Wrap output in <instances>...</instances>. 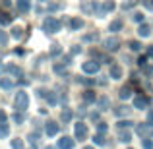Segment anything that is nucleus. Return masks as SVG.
I'll list each match as a JSON object with an SVG mask.
<instances>
[{
    "label": "nucleus",
    "instance_id": "obj_8",
    "mask_svg": "<svg viewBox=\"0 0 153 149\" xmlns=\"http://www.w3.org/2000/svg\"><path fill=\"white\" fill-rule=\"evenodd\" d=\"M45 132H47V136H56V134H58V124L52 122V120H49L47 126H45Z\"/></svg>",
    "mask_w": 153,
    "mask_h": 149
},
{
    "label": "nucleus",
    "instance_id": "obj_12",
    "mask_svg": "<svg viewBox=\"0 0 153 149\" xmlns=\"http://www.w3.org/2000/svg\"><path fill=\"white\" fill-rule=\"evenodd\" d=\"M120 99H122V101H126V99H130L132 97V87L130 85H126V87H122V89H120Z\"/></svg>",
    "mask_w": 153,
    "mask_h": 149
},
{
    "label": "nucleus",
    "instance_id": "obj_16",
    "mask_svg": "<svg viewBox=\"0 0 153 149\" xmlns=\"http://www.w3.org/2000/svg\"><path fill=\"white\" fill-rule=\"evenodd\" d=\"M136 132H138L140 136H146L147 132H149V124H140V126L136 128Z\"/></svg>",
    "mask_w": 153,
    "mask_h": 149
},
{
    "label": "nucleus",
    "instance_id": "obj_25",
    "mask_svg": "<svg viewBox=\"0 0 153 149\" xmlns=\"http://www.w3.org/2000/svg\"><path fill=\"white\" fill-rule=\"evenodd\" d=\"M70 25H72V29H79V27H82L83 23H82V19L74 18V19H72V21H70Z\"/></svg>",
    "mask_w": 153,
    "mask_h": 149
},
{
    "label": "nucleus",
    "instance_id": "obj_24",
    "mask_svg": "<svg viewBox=\"0 0 153 149\" xmlns=\"http://www.w3.org/2000/svg\"><path fill=\"white\" fill-rule=\"evenodd\" d=\"M12 35H14L16 39H22L23 37V29L22 27H14V29H12Z\"/></svg>",
    "mask_w": 153,
    "mask_h": 149
},
{
    "label": "nucleus",
    "instance_id": "obj_37",
    "mask_svg": "<svg viewBox=\"0 0 153 149\" xmlns=\"http://www.w3.org/2000/svg\"><path fill=\"white\" fill-rule=\"evenodd\" d=\"M6 120H8L6 112H2V110H0V124H6Z\"/></svg>",
    "mask_w": 153,
    "mask_h": 149
},
{
    "label": "nucleus",
    "instance_id": "obj_45",
    "mask_svg": "<svg viewBox=\"0 0 153 149\" xmlns=\"http://www.w3.org/2000/svg\"><path fill=\"white\" fill-rule=\"evenodd\" d=\"M47 149H54V147H47Z\"/></svg>",
    "mask_w": 153,
    "mask_h": 149
},
{
    "label": "nucleus",
    "instance_id": "obj_27",
    "mask_svg": "<svg viewBox=\"0 0 153 149\" xmlns=\"http://www.w3.org/2000/svg\"><path fill=\"white\" fill-rule=\"evenodd\" d=\"M78 83H83V85H95V79H85V78H78Z\"/></svg>",
    "mask_w": 153,
    "mask_h": 149
},
{
    "label": "nucleus",
    "instance_id": "obj_46",
    "mask_svg": "<svg viewBox=\"0 0 153 149\" xmlns=\"http://www.w3.org/2000/svg\"><path fill=\"white\" fill-rule=\"evenodd\" d=\"M130 149H132V147H130Z\"/></svg>",
    "mask_w": 153,
    "mask_h": 149
},
{
    "label": "nucleus",
    "instance_id": "obj_19",
    "mask_svg": "<svg viewBox=\"0 0 153 149\" xmlns=\"http://www.w3.org/2000/svg\"><path fill=\"white\" fill-rule=\"evenodd\" d=\"M132 108H128V107H118V108H114V114L116 116H124V114H128Z\"/></svg>",
    "mask_w": 153,
    "mask_h": 149
},
{
    "label": "nucleus",
    "instance_id": "obj_28",
    "mask_svg": "<svg viewBox=\"0 0 153 149\" xmlns=\"http://www.w3.org/2000/svg\"><path fill=\"white\" fill-rule=\"evenodd\" d=\"M120 27H122V21H120V19H116V21L111 23V31H118Z\"/></svg>",
    "mask_w": 153,
    "mask_h": 149
},
{
    "label": "nucleus",
    "instance_id": "obj_18",
    "mask_svg": "<svg viewBox=\"0 0 153 149\" xmlns=\"http://www.w3.org/2000/svg\"><path fill=\"white\" fill-rule=\"evenodd\" d=\"M108 107H111V103H108V97H101V99H99V108H101V110H107Z\"/></svg>",
    "mask_w": 153,
    "mask_h": 149
},
{
    "label": "nucleus",
    "instance_id": "obj_22",
    "mask_svg": "<svg viewBox=\"0 0 153 149\" xmlns=\"http://www.w3.org/2000/svg\"><path fill=\"white\" fill-rule=\"evenodd\" d=\"M93 142L97 143V145H105V134H95V138H93Z\"/></svg>",
    "mask_w": 153,
    "mask_h": 149
},
{
    "label": "nucleus",
    "instance_id": "obj_21",
    "mask_svg": "<svg viewBox=\"0 0 153 149\" xmlns=\"http://www.w3.org/2000/svg\"><path fill=\"white\" fill-rule=\"evenodd\" d=\"M8 134H10L8 124H0V138H8Z\"/></svg>",
    "mask_w": 153,
    "mask_h": 149
},
{
    "label": "nucleus",
    "instance_id": "obj_1",
    "mask_svg": "<svg viewBox=\"0 0 153 149\" xmlns=\"http://www.w3.org/2000/svg\"><path fill=\"white\" fill-rule=\"evenodd\" d=\"M16 108H18V110H25L27 107H29V95L25 93V91H18V95H16Z\"/></svg>",
    "mask_w": 153,
    "mask_h": 149
},
{
    "label": "nucleus",
    "instance_id": "obj_13",
    "mask_svg": "<svg viewBox=\"0 0 153 149\" xmlns=\"http://www.w3.org/2000/svg\"><path fill=\"white\" fill-rule=\"evenodd\" d=\"M0 87H4V89H12V87H14V79L2 78V76H0Z\"/></svg>",
    "mask_w": 153,
    "mask_h": 149
},
{
    "label": "nucleus",
    "instance_id": "obj_38",
    "mask_svg": "<svg viewBox=\"0 0 153 149\" xmlns=\"http://www.w3.org/2000/svg\"><path fill=\"white\" fill-rule=\"evenodd\" d=\"M54 72H56V74H62V72H64V66H62V64H56V66H54Z\"/></svg>",
    "mask_w": 153,
    "mask_h": 149
},
{
    "label": "nucleus",
    "instance_id": "obj_34",
    "mask_svg": "<svg viewBox=\"0 0 153 149\" xmlns=\"http://www.w3.org/2000/svg\"><path fill=\"white\" fill-rule=\"evenodd\" d=\"M130 49H132V50H140V49H142V45H140L138 41H132V43H130Z\"/></svg>",
    "mask_w": 153,
    "mask_h": 149
},
{
    "label": "nucleus",
    "instance_id": "obj_42",
    "mask_svg": "<svg viewBox=\"0 0 153 149\" xmlns=\"http://www.w3.org/2000/svg\"><path fill=\"white\" fill-rule=\"evenodd\" d=\"M147 124H153V110L147 114Z\"/></svg>",
    "mask_w": 153,
    "mask_h": 149
},
{
    "label": "nucleus",
    "instance_id": "obj_43",
    "mask_svg": "<svg viewBox=\"0 0 153 149\" xmlns=\"http://www.w3.org/2000/svg\"><path fill=\"white\" fill-rule=\"evenodd\" d=\"M147 56H153V47H149V49H147Z\"/></svg>",
    "mask_w": 153,
    "mask_h": 149
},
{
    "label": "nucleus",
    "instance_id": "obj_2",
    "mask_svg": "<svg viewBox=\"0 0 153 149\" xmlns=\"http://www.w3.org/2000/svg\"><path fill=\"white\" fill-rule=\"evenodd\" d=\"M43 27H45L49 33H56V31H60V21H58V19H54V18H47Z\"/></svg>",
    "mask_w": 153,
    "mask_h": 149
},
{
    "label": "nucleus",
    "instance_id": "obj_29",
    "mask_svg": "<svg viewBox=\"0 0 153 149\" xmlns=\"http://www.w3.org/2000/svg\"><path fill=\"white\" fill-rule=\"evenodd\" d=\"M142 147L143 149H153V142H151V139H143V142H142Z\"/></svg>",
    "mask_w": 153,
    "mask_h": 149
},
{
    "label": "nucleus",
    "instance_id": "obj_15",
    "mask_svg": "<svg viewBox=\"0 0 153 149\" xmlns=\"http://www.w3.org/2000/svg\"><path fill=\"white\" fill-rule=\"evenodd\" d=\"M18 10L19 12H27L29 10V0H18Z\"/></svg>",
    "mask_w": 153,
    "mask_h": 149
},
{
    "label": "nucleus",
    "instance_id": "obj_26",
    "mask_svg": "<svg viewBox=\"0 0 153 149\" xmlns=\"http://www.w3.org/2000/svg\"><path fill=\"white\" fill-rule=\"evenodd\" d=\"M12 149H23V142L22 139H14V142H12Z\"/></svg>",
    "mask_w": 153,
    "mask_h": 149
},
{
    "label": "nucleus",
    "instance_id": "obj_31",
    "mask_svg": "<svg viewBox=\"0 0 153 149\" xmlns=\"http://www.w3.org/2000/svg\"><path fill=\"white\" fill-rule=\"evenodd\" d=\"M130 126H132L130 120H120L118 122V128H130Z\"/></svg>",
    "mask_w": 153,
    "mask_h": 149
},
{
    "label": "nucleus",
    "instance_id": "obj_23",
    "mask_svg": "<svg viewBox=\"0 0 153 149\" xmlns=\"http://www.w3.org/2000/svg\"><path fill=\"white\" fill-rule=\"evenodd\" d=\"M62 120H64V122H70V120H72V110H70V108H64V110H62Z\"/></svg>",
    "mask_w": 153,
    "mask_h": 149
},
{
    "label": "nucleus",
    "instance_id": "obj_35",
    "mask_svg": "<svg viewBox=\"0 0 153 149\" xmlns=\"http://www.w3.org/2000/svg\"><path fill=\"white\" fill-rule=\"evenodd\" d=\"M143 74L151 78V76H153V68H151V66H143Z\"/></svg>",
    "mask_w": 153,
    "mask_h": 149
},
{
    "label": "nucleus",
    "instance_id": "obj_33",
    "mask_svg": "<svg viewBox=\"0 0 153 149\" xmlns=\"http://www.w3.org/2000/svg\"><path fill=\"white\" fill-rule=\"evenodd\" d=\"M6 43H8V35L4 31H0V45H6Z\"/></svg>",
    "mask_w": 153,
    "mask_h": 149
},
{
    "label": "nucleus",
    "instance_id": "obj_9",
    "mask_svg": "<svg viewBox=\"0 0 153 149\" xmlns=\"http://www.w3.org/2000/svg\"><path fill=\"white\" fill-rule=\"evenodd\" d=\"M111 78L112 79H120V78H122V68L116 66V64H112V66H111Z\"/></svg>",
    "mask_w": 153,
    "mask_h": 149
},
{
    "label": "nucleus",
    "instance_id": "obj_36",
    "mask_svg": "<svg viewBox=\"0 0 153 149\" xmlns=\"http://www.w3.org/2000/svg\"><path fill=\"white\" fill-rule=\"evenodd\" d=\"M138 64H140V66H146V64H147V58H146V56H140V58H138Z\"/></svg>",
    "mask_w": 153,
    "mask_h": 149
},
{
    "label": "nucleus",
    "instance_id": "obj_17",
    "mask_svg": "<svg viewBox=\"0 0 153 149\" xmlns=\"http://www.w3.org/2000/svg\"><path fill=\"white\" fill-rule=\"evenodd\" d=\"M12 118H14V122H16V124H22L23 120H25V116H23V112H22V110H19V112L16 110V112H14V116H12Z\"/></svg>",
    "mask_w": 153,
    "mask_h": 149
},
{
    "label": "nucleus",
    "instance_id": "obj_39",
    "mask_svg": "<svg viewBox=\"0 0 153 149\" xmlns=\"http://www.w3.org/2000/svg\"><path fill=\"white\" fill-rule=\"evenodd\" d=\"M0 21H2V23H10V21H12V18H10V16H6V14H4L2 18H0Z\"/></svg>",
    "mask_w": 153,
    "mask_h": 149
},
{
    "label": "nucleus",
    "instance_id": "obj_40",
    "mask_svg": "<svg viewBox=\"0 0 153 149\" xmlns=\"http://www.w3.org/2000/svg\"><path fill=\"white\" fill-rule=\"evenodd\" d=\"M112 8H114V2H107V4H105V10H112Z\"/></svg>",
    "mask_w": 153,
    "mask_h": 149
},
{
    "label": "nucleus",
    "instance_id": "obj_30",
    "mask_svg": "<svg viewBox=\"0 0 153 149\" xmlns=\"http://www.w3.org/2000/svg\"><path fill=\"white\" fill-rule=\"evenodd\" d=\"M8 70H10L14 76H22V70H19V68H16V66H8Z\"/></svg>",
    "mask_w": 153,
    "mask_h": 149
},
{
    "label": "nucleus",
    "instance_id": "obj_3",
    "mask_svg": "<svg viewBox=\"0 0 153 149\" xmlns=\"http://www.w3.org/2000/svg\"><path fill=\"white\" fill-rule=\"evenodd\" d=\"M74 134H76V138H78V139H85L87 138V126L83 122H78V124H76V128H74Z\"/></svg>",
    "mask_w": 153,
    "mask_h": 149
},
{
    "label": "nucleus",
    "instance_id": "obj_41",
    "mask_svg": "<svg viewBox=\"0 0 153 149\" xmlns=\"http://www.w3.org/2000/svg\"><path fill=\"white\" fill-rule=\"evenodd\" d=\"M134 19L136 21H143V16L142 14H134Z\"/></svg>",
    "mask_w": 153,
    "mask_h": 149
},
{
    "label": "nucleus",
    "instance_id": "obj_11",
    "mask_svg": "<svg viewBox=\"0 0 153 149\" xmlns=\"http://www.w3.org/2000/svg\"><path fill=\"white\" fill-rule=\"evenodd\" d=\"M82 97H83V103H95V99H97L95 97V91H91V89H87Z\"/></svg>",
    "mask_w": 153,
    "mask_h": 149
},
{
    "label": "nucleus",
    "instance_id": "obj_14",
    "mask_svg": "<svg viewBox=\"0 0 153 149\" xmlns=\"http://www.w3.org/2000/svg\"><path fill=\"white\" fill-rule=\"evenodd\" d=\"M138 33H140V37H149V35H151V27L146 25V23H142L140 29H138Z\"/></svg>",
    "mask_w": 153,
    "mask_h": 149
},
{
    "label": "nucleus",
    "instance_id": "obj_7",
    "mask_svg": "<svg viewBox=\"0 0 153 149\" xmlns=\"http://www.w3.org/2000/svg\"><path fill=\"white\" fill-rule=\"evenodd\" d=\"M118 47H120V41L116 37H108L105 41V49L107 50H118Z\"/></svg>",
    "mask_w": 153,
    "mask_h": 149
},
{
    "label": "nucleus",
    "instance_id": "obj_20",
    "mask_svg": "<svg viewBox=\"0 0 153 149\" xmlns=\"http://www.w3.org/2000/svg\"><path fill=\"white\" fill-rule=\"evenodd\" d=\"M120 142L130 143L132 142V134H130V132H120Z\"/></svg>",
    "mask_w": 153,
    "mask_h": 149
},
{
    "label": "nucleus",
    "instance_id": "obj_5",
    "mask_svg": "<svg viewBox=\"0 0 153 149\" xmlns=\"http://www.w3.org/2000/svg\"><path fill=\"white\" fill-rule=\"evenodd\" d=\"M147 105H149V99L146 97V95H138V97L134 99V108H147Z\"/></svg>",
    "mask_w": 153,
    "mask_h": 149
},
{
    "label": "nucleus",
    "instance_id": "obj_10",
    "mask_svg": "<svg viewBox=\"0 0 153 149\" xmlns=\"http://www.w3.org/2000/svg\"><path fill=\"white\" fill-rule=\"evenodd\" d=\"M39 93L45 95V99L49 101V105H56V101H58V99H56V95H54V91H49V93H47V91H39Z\"/></svg>",
    "mask_w": 153,
    "mask_h": 149
},
{
    "label": "nucleus",
    "instance_id": "obj_44",
    "mask_svg": "<svg viewBox=\"0 0 153 149\" xmlns=\"http://www.w3.org/2000/svg\"><path fill=\"white\" fill-rule=\"evenodd\" d=\"M83 149H95V147H83Z\"/></svg>",
    "mask_w": 153,
    "mask_h": 149
},
{
    "label": "nucleus",
    "instance_id": "obj_6",
    "mask_svg": "<svg viewBox=\"0 0 153 149\" xmlns=\"http://www.w3.org/2000/svg\"><path fill=\"white\" fill-rule=\"evenodd\" d=\"M58 149H74V139L64 136V138L58 139Z\"/></svg>",
    "mask_w": 153,
    "mask_h": 149
},
{
    "label": "nucleus",
    "instance_id": "obj_4",
    "mask_svg": "<svg viewBox=\"0 0 153 149\" xmlns=\"http://www.w3.org/2000/svg\"><path fill=\"white\" fill-rule=\"evenodd\" d=\"M82 70L85 72V74H97V72H99V62H93V60H89V62H83Z\"/></svg>",
    "mask_w": 153,
    "mask_h": 149
},
{
    "label": "nucleus",
    "instance_id": "obj_32",
    "mask_svg": "<svg viewBox=\"0 0 153 149\" xmlns=\"http://www.w3.org/2000/svg\"><path fill=\"white\" fill-rule=\"evenodd\" d=\"M97 130H99V134H105V132H107V124H105V122H99L97 124Z\"/></svg>",
    "mask_w": 153,
    "mask_h": 149
}]
</instances>
